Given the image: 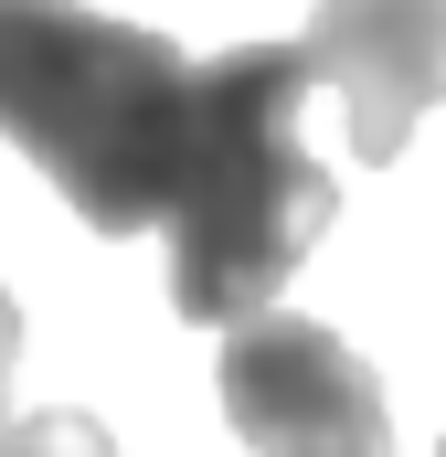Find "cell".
<instances>
[{
  "mask_svg": "<svg viewBox=\"0 0 446 457\" xmlns=\"http://www.w3.org/2000/svg\"><path fill=\"white\" fill-rule=\"evenodd\" d=\"M202 64L170 32L86 0H0V138L75 203L86 234L170 224Z\"/></svg>",
  "mask_w": 446,
  "mask_h": 457,
  "instance_id": "6da1fadb",
  "label": "cell"
},
{
  "mask_svg": "<svg viewBox=\"0 0 446 457\" xmlns=\"http://www.w3.org/2000/svg\"><path fill=\"white\" fill-rule=\"evenodd\" d=\"M309 86H319L309 43H234L202 64L181 192H170V320H192V330L266 320L277 287L330 234L340 181L298 138Z\"/></svg>",
  "mask_w": 446,
  "mask_h": 457,
  "instance_id": "7a4b0ae2",
  "label": "cell"
},
{
  "mask_svg": "<svg viewBox=\"0 0 446 457\" xmlns=\"http://www.w3.org/2000/svg\"><path fill=\"white\" fill-rule=\"evenodd\" d=\"M213 394H223V426L255 457H393V415H383L372 361L319 320L266 309V320L223 330Z\"/></svg>",
  "mask_w": 446,
  "mask_h": 457,
  "instance_id": "3957f363",
  "label": "cell"
},
{
  "mask_svg": "<svg viewBox=\"0 0 446 457\" xmlns=\"http://www.w3.org/2000/svg\"><path fill=\"white\" fill-rule=\"evenodd\" d=\"M298 43L351 117V160L372 170L404 160L425 107H446V0H319Z\"/></svg>",
  "mask_w": 446,
  "mask_h": 457,
  "instance_id": "277c9868",
  "label": "cell"
},
{
  "mask_svg": "<svg viewBox=\"0 0 446 457\" xmlns=\"http://www.w3.org/2000/svg\"><path fill=\"white\" fill-rule=\"evenodd\" d=\"M0 457H117V436L96 415H21V426L0 436Z\"/></svg>",
  "mask_w": 446,
  "mask_h": 457,
  "instance_id": "5b68a950",
  "label": "cell"
},
{
  "mask_svg": "<svg viewBox=\"0 0 446 457\" xmlns=\"http://www.w3.org/2000/svg\"><path fill=\"white\" fill-rule=\"evenodd\" d=\"M11 361H21V309H11V287H0V404H11ZM0 436H11V415H0Z\"/></svg>",
  "mask_w": 446,
  "mask_h": 457,
  "instance_id": "8992f818",
  "label": "cell"
},
{
  "mask_svg": "<svg viewBox=\"0 0 446 457\" xmlns=\"http://www.w3.org/2000/svg\"><path fill=\"white\" fill-rule=\"evenodd\" d=\"M436 457H446V447H436Z\"/></svg>",
  "mask_w": 446,
  "mask_h": 457,
  "instance_id": "52a82bcc",
  "label": "cell"
}]
</instances>
